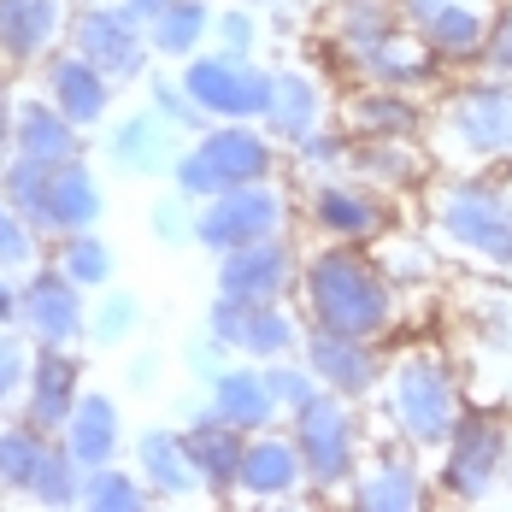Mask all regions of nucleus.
Instances as JSON below:
<instances>
[{
    "label": "nucleus",
    "instance_id": "nucleus-1",
    "mask_svg": "<svg viewBox=\"0 0 512 512\" xmlns=\"http://www.w3.org/2000/svg\"><path fill=\"white\" fill-rule=\"evenodd\" d=\"M301 295H307L312 324H330V330H348V336H383L395 324V283L377 259H365L359 248L336 242V248H318L307 259V277H301Z\"/></svg>",
    "mask_w": 512,
    "mask_h": 512
},
{
    "label": "nucleus",
    "instance_id": "nucleus-2",
    "mask_svg": "<svg viewBox=\"0 0 512 512\" xmlns=\"http://www.w3.org/2000/svg\"><path fill=\"white\" fill-rule=\"evenodd\" d=\"M383 395H389V418L412 448H448V436L465 418V395L448 354L436 348H412L383 371Z\"/></svg>",
    "mask_w": 512,
    "mask_h": 512
},
{
    "label": "nucleus",
    "instance_id": "nucleus-3",
    "mask_svg": "<svg viewBox=\"0 0 512 512\" xmlns=\"http://www.w3.org/2000/svg\"><path fill=\"white\" fill-rule=\"evenodd\" d=\"M436 236L460 259L512 277V195L501 183L460 177L436 195Z\"/></svg>",
    "mask_w": 512,
    "mask_h": 512
},
{
    "label": "nucleus",
    "instance_id": "nucleus-4",
    "mask_svg": "<svg viewBox=\"0 0 512 512\" xmlns=\"http://www.w3.org/2000/svg\"><path fill=\"white\" fill-rule=\"evenodd\" d=\"M271 159H277L271 136H259L248 124L224 118V124H206L201 142L171 165V177H177V195L212 201V195H224L236 183H265L271 177Z\"/></svg>",
    "mask_w": 512,
    "mask_h": 512
},
{
    "label": "nucleus",
    "instance_id": "nucleus-5",
    "mask_svg": "<svg viewBox=\"0 0 512 512\" xmlns=\"http://www.w3.org/2000/svg\"><path fill=\"white\" fill-rule=\"evenodd\" d=\"M436 130H442V154L471 165V171L507 165L512 159V77L465 83L460 95H448Z\"/></svg>",
    "mask_w": 512,
    "mask_h": 512
},
{
    "label": "nucleus",
    "instance_id": "nucleus-6",
    "mask_svg": "<svg viewBox=\"0 0 512 512\" xmlns=\"http://www.w3.org/2000/svg\"><path fill=\"white\" fill-rule=\"evenodd\" d=\"M512 471V424L501 412H465L442 448V495L448 501H489Z\"/></svg>",
    "mask_w": 512,
    "mask_h": 512
},
{
    "label": "nucleus",
    "instance_id": "nucleus-7",
    "mask_svg": "<svg viewBox=\"0 0 512 512\" xmlns=\"http://www.w3.org/2000/svg\"><path fill=\"white\" fill-rule=\"evenodd\" d=\"M271 77L277 71H259L248 53H195V59H183V89L195 95L212 124H224V118H236V124H248V118H265V106H271Z\"/></svg>",
    "mask_w": 512,
    "mask_h": 512
},
{
    "label": "nucleus",
    "instance_id": "nucleus-8",
    "mask_svg": "<svg viewBox=\"0 0 512 512\" xmlns=\"http://www.w3.org/2000/svg\"><path fill=\"white\" fill-rule=\"evenodd\" d=\"M295 442H301L307 477L318 489H342L348 477H359V430L354 412H348V395L318 389L307 407H295Z\"/></svg>",
    "mask_w": 512,
    "mask_h": 512
},
{
    "label": "nucleus",
    "instance_id": "nucleus-9",
    "mask_svg": "<svg viewBox=\"0 0 512 512\" xmlns=\"http://www.w3.org/2000/svg\"><path fill=\"white\" fill-rule=\"evenodd\" d=\"M283 230V195L265 183H236L224 195L201 201L195 212V242L206 254H230V248H248V242H265Z\"/></svg>",
    "mask_w": 512,
    "mask_h": 512
},
{
    "label": "nucleus",
    "instance_id": "nucleus-10",
    "mask_svg": "<svg viewBox=\"0 0 512 512\" xmlns=\"http://www.w3.org/2000/svg\"><path fill=\"white\" fill-rule=\"evenodd\" d=\"M71 48L83 53L89 65H101L112 83H136V77H148V59H154L148 24H136L118 0H112V6H83V12H77V24H71Z\"/></svg>",
    "mask_w": 512,
    "mask_h": 512
},
{
    "label": "nucleus",
    "instance_id": "nucleus-11",
    "mask_svg": "<svg viewBox=\"0 0 512 512\" xmlns=\"http://www.w3.org/2000/svg\"><path fill=\"white\" fill-rule=\"evenodd\" d=\"M206 330L218 348H236L248 359H283L295 348V318L277 307V301H230V295H212L206 307Z\"/></svg>",
    "mask_w": 512,
    "mask_h": 512
},
{
    "label": "nucleus",
    "instance_id": "nucleus-12",
    "mask_svg": "<svg viewBox=\"0 0 512 512\" xmlns=\"http://www.w3.org/2000/svg\"><path fill=\"white\" fill-rule=\"evenodd\" d=\"M501 0H401L407 24L436 48L442 65H465L483 53V36H489V18H495Z\"/></svg>",
    "mask_w": 512,
    "mask_h": 512
},
{
    "label": "nucleus",
    "instance_id": "nucleus-13",
    "mask_svg": "<svg viewBox=\"0 0 512 512\" xmlns=\"http://www.w3.org/2000/svg\"><path fill=\"white\" fill-rule=\"evenodd\" d=\"M307 365L324 389H336V395H348V401L371 395V389L383 383V359L371 348V336H348V330H330V324H312Z\"/></svg>",
    "mask_w": 512,
    "mask_h": 512
},
{
    "label": "nucleus",
    "instance_id": "nucleus-14",
    "mask_svg": "<svg viewBox=\"0 0 512 512\" xmlns=\"http://www.w3.org/2000/svg\"><path fill=\"white\" fill-rule=\"evenodd\" d=\"M18 324L36 336V348H71L83 336V283H71L59 265H42L24 283V312Z\"/></svg>",
    "mask_w": 512,
    "mask_h": 512
},
{
    "label": "nucleus",
    "instance_id": "nucleus-15",
    "mask_svg": "<svg viewBox=\"0 0 512 512\" xmlns=\"http://www.w3.org/2000/svg\"><path fill=\"white\" fill-rule=\"evenodd\" d=\"M289 277H295V254L277 236L218 254V295H230V301H283Z\"/></svg>",
    "mask_w": 512,
    "mask_h": 512
},
{
    "label": "nucleus",
    "instance_id": "nucleus-16",
    "mask_svg": "<svg viewBox=\"0 0 512 512\" xmlns=\"http://www.w3.org/2000/svg\"><path fill=\"white\" fill-rule=\"evenodd\" d=\"M83 371H77V359L65 354V348H36L30 359V383H24V418L36 424V430H65L71 424V412L83 401V383H77Z\"/></svg>",
    "mask_w": 512,
    "mask_h": 512
},
{
    "label": "nucleus",
    "instance_id": "nucleus-17",
    "mask_svg": "<svg viewBox=\"0 0 512 512\" xmlns=\"http://www.w3.org/2000/svg\"><path fill=\"white\" fill-rule=\"evenodd\" d=\"M307 212L330 242H371V236L389 230V206H383L377 189H365V183H324L312 195Z\"/></svg>",
    "mask_w": 512,
    "mask_h": 512
},
{
    "label": "nucleus",
    "instance_id": "nucleus-18",
    "mask_svg": "<svg viewBox=\"0 0 512 512\" xmlns=\"http://www.w3.org/2000/svg\"><path fill=\"white\" fill-rule=\"evenodd\" d=\"M359 71H365V83H383V89H424L436 71H442V59H436V48L412 30V24H401L395 36H383L377 48H365L354 59Z\"/></svg>",
    "mask_w": 512,
    "mask_h": 512
},
{
    "label": "nucleus",
    "instance_id": "nucleus-19",
    "mask_svg": "<svg viewBox=\"0 0 512 512\" xmlns=\"http://www.w3.org/2000/svg\"><path fill=\"white\" fill-rule=\"evenodd\" d=\"M48 101L59 106L77 130H95V124L106 118V106H112V77L71 48V53H59V59L48 65Z\"/></svg>",
    "mask_w": 512,
    "mask_h": 512
},
{
    "label": "nucleus",
    "instance_id": "nucleus-20",
    "mask_svg": "<svg viewBox=\"0 0 512 512\" xmlns=\"http://www.w3.org/2000/svg\"><path fill=\"white\" fill-rule=\"evenodd\" d=\"M183 442H189V454H195V471H201L206 489H218V495L236 489L242 454H248V430H236L230 418H218V412L206 407L183 424Z\"/></svg>",
    "mask_w": 512,
    "mask_h": 512
},
{
    "label": "nucleus",
    "instance_id": "nucleus-21",
    "mask_svg": "<svg viewBox=\"0 0 512 512\" xmlns=\"http://www.w3.org/2000/svg\"><path fill=\"white\" fill-rule=\"evenodd\" d=\"M136 471H142V483L159 501H183V495L201 489V471H195V454H189L183 430H165V424L136 436Z\"/></svg>",
    "mask_w": 512,
    "mask_h": 512
},
{
    "label": "nucleus",
    "instance_id": "nucleus-22",
    "mask_svg": "<svg viewBox=\"0 0 512 512\" xmlns=\"http://www.w3.org/2000/svg\"><path fill=\"white\" fill-rule=\"evenodd\" d=\"M301 477H307V460H301L295 436H248L242 477H236V489L248 501H283V495H295Z\"/></svg>",
    "mask_w": 512,
    "mask_h": 512
},
{
    "label": "nucleus",
    "instance_id": "nucleus-23",
    "mask_svg": "<svg viewBox=\"0 0 512 512\" xmlns=\"http://www.w3.org/2000/svg\"><path fill=\"white\" fill-rule=\"evenodd\" d=\"M12 154L36 159V165H65L83 159V130L59 112L53 101H18V124H12Z\"/></svg>",
    "mask_w": 512,
    "mask_h": 512
},
{
    "label": "nucleus",
    "instance_id": "nucleus-24",
    "mask_svg": "<svg viewBox=\"0 0 512 512\" xmlns=\"http://www.w3.org/2000/svg\"><path fill=\"white\" fill-rule=\"evenodd\" d=\"M101 183L83 159H65L53 165L48 177V212H42V236H71V230H95L101 218Z\"/></svg>",
    "mask_w": 512,
    "mask_h": 512
},
{
    "label": "nucleus",
    "instance_id": "nucleus-25",
    "mask_svg": "<svg viewBox=\"0 0 512 512\" xmlns=\"http://www.w3.org/2000/svg\"><path fill=\"white\" fill-rule=\"evenodd\" d=\"M212 383V401L206 407L218 412V418H230L236 430H271V418H277V395H271V383H265V371H248V365H224V371H212L206 377Z\"/></svg>",
    "mask_w": 512,
    "mask_h": 512
},
{
    "label": "nucleus",
    "instance_id": "nucleus-26",
    "mask_svg": "<svg viewBox=\"0 0 512 512\" xmlns=\"http://www.w3.org/2000/svg\"><path fill=\"white\" fill-rule=\"evenodd\" d=\"M65 30V0H0V59L30 65Z\"/></svg>",
    "mask_w": 512,
    "mask_h": 512
},
{
    "label": "nucleus",
    "instance_id": "nucleus-27",
    "mask_svg": "<svg viewBox=\"0 0 512 512\" xmlns=\"http://www.w3.org/2000/svg\"><path fill=\"white\" fill-rule=\"evenodd\" d=\"M424 501H430V483H424L418 460H407V454H389V460H377L371 471L354 477V507L365 512H412Z\"/></svg>",
    "mask_w": 512,
    "mask_h": 512
},
{
    "label": "nucleus",
    "instance_id": "nucleus-28",
    "mask_svg": "<svg viewBox=\"0 0 512 512\" xmlns=\"http://www.w3.org/2000/svg\"><path fill=\"white\" fill-rule=\"evenodd\" d=\"M59 436H65V448L77 454L83 471L112 465V454L124 448V418H118V401H112V395H83L77 412H71V424H65Z\"/></svg>",
    "mask_w": 512,
    "mask_h": 512
},
{
    "label": "nucleus",
    "instance_id": "nucleus-29",
    "mask_svg": "<svg viewBox=\"0 0 512 512\" xmlns=\"http://www.w3.org/2000/svg\"><path fill=\"white\" fill-rule=\"evenodd\" d=\"M318 112H324V89L312 83L307 71H277V77H271L265 136H277V142H301V136L318 130Z\"/></svg>",
    "mask_w": 512,
    "mask_h": 512
},
{
    "label": "nucleus",
    "instance_id": "nucleus-30",
    "mask_svg": "<svg viewBox=\"0 0 512 512\" xmlns=\"http://www.w3.org/2000/svg\"><path fill=\"white\" fill-rule=\"evenodd\" d=\"M53 442H59V436H53V430H36L30 418H24V424H6V430H0V489H6V495H36Z\"/></svg>",
    "mask_w": 512,
    "mask_h": 512
},
{
    "label": "nucleus",
    "instance_id": "nucleus-31",
    "mask_svg": "<svg viewBox=\"0 0 512 512\" xmlns=\"http://www.w3.org/2000/svg\"><path fill=\"white\" fill-rule=\"evenodd\" d=\"M106 154H112V165L118 171H171L177 159L165 154V118L159 112H136L130 124H118L112 130V142H106Z\"/></svg>",
    "mask_w": 512,
    "mask_h": 512
},
{
    "label": "nucleus",
    "instance_id": "nucleus-32",
    "mask_svg": "<svg viewBox=\"0 0 512 512\" xmlns=\"http://www.w3.org/2000/svg\"><path fill=\"white\" fill-rule=\"evenodd\" d=\"M218 18H212V6L206 0H171L165 12H159L154 24H148V42H154V53H165V59H195L206 42V30H212Z\"/></svg>",
    "mask_w": 512,
    "mask_h": 512
},
{
    "label": "nucleus",
    "instance_id": "nucleus-33",
    "mask_svg": "<svg viewBox=\"0 0 512 512\" xmlns=\"http://www.w3.org/2000/svg\"><path fill=\"white\" fill-rule=\"evenodd\" d=\"M407 24V12H401V0H342L336 6V42L354 53H365V48H377L383 36H395Z\"/></svg>",
    "mask_w": 512,
    "mask_h": 512
},
{
    "label": "nucleus",
    "instance_id": "nucleus-34",
    "mask_svg": "<svg viewBox=\"0 0 512 512\" xmlns=\"http://www.w3.org/2000/svg\"><path fill=\"white\" fill-rule=\"evenodd\" d=\"M412 124H418V106L407 101V89H383V83H371V95H359V106H354V130L365 136V142L412 136Z\"/></svg>",
    "mask_w": 512,
    "mask_h": 512
},
{
    "label": "nucleus",
    "instance_id": "nucleus-35",
    "mask_svg": "<svg viewBox=\"0 0 512 512\" xmlns=\"http://www.w3.org/2000/svg\"><path fill=\"white\" fill-rule=\"evenodd\" d=\"M154 501V489L142 483V471L130 477V471H118V465H95L89 477H83V507L89 512H136Z\"/></svg>",
    "mask_w": 512,
    "mask_h": 512
},
{
    "label": "nucleus",
    "instance_id": "nucleus-36",
    "mask_svg": "<svg viewBox=\"0 0 512 512\" xmlns=\"http://www.w3.org/2000/svg\"><path fill=\"white\" fill-rule=\"evenodd\" d=\"M53 265H59L71 283H83V289H106L118 259H112V248H106L95 230H71V236L59 242V259H53Z\"/></svg>",
    "mask_w": 512,
    "mask_h": 512
},
{
    "label": "nucleus",
    "instance_id": "nucleus-37",
    "mask_svg": "<svg viewBox=\"0 0 512 512\" xmlns=\"http://www.w3.org/2000/svg\"><path fill=\"white\" fill-rule=\"evenodd\" d=\"M83 465H77V454L65 448V436L53 442V454H48V471H42V483H36V495L30 501H42V507H77L83 501Z\"/></svg>",
    "mask_w": 512,
    "mask_h": 512
},
{
    "label": "nucleus",
    "instance_id": "nucleus-38",
    "mask_svg": "<svg viewBox=\"0 0 512 512\" xmlns=\"http://www.w3.org/2000/svg\"><path fill=\"white\" fill-rule=\"evenodd\" d=\"M30 259H36V224L0 195V265L12 271V265H30Z\"/></svg>",
    "mask_w": 512,
    "mask_h": 512
},
{
    "label": "nucleus",
    "instance_id": "nucleus-39",
    "mask_svg": "<svg viewBox=\"0 0 512 512\" xmlns=\"http://www.w3.org/2000/svg\"><path fill=\"white\" fill-rule=\"evenodd\" d=\"M265 383H271V395H277V407H307L312 395L324 389L318 377H312V365L301 371V365H283V359H265Z\"/></svg>",
    "mask_w": 512,
    "mask_h": 512
},
{
    "label": "nucleus",
    "instance_id": "nucleus-40",
    "mask_svg": "<svg viewBox=\"0 0 512 512\" xmlns=\"http://www.w3.org/2000/svg\"><path fill=\"white\" fill-rule=\"evenodd\" d=\"M154 112L165 124H177V130H206L212 124L201 106H195V95L183 83H171V77H154Z\"/></svg>",
    "mask_w": 512,
    "mask_h": 512
},
{
    "label": "nucleus",
    "instance_id": "nucleus-41",
    "mask_svg": "<svg viewBox=\"0 0 512 512\" xmlns=\"http://www.w3.org/2000/svg\"><path fill=\"white\" fill-rule=\"evenodd\" d=\"M477 65H483V77H512V0H501V6H495Z\"/></svg>",
    "mask_w": 512,
    "mask_h": 512
},
{
    "label": "nucleus",
    "instance_id": "nucleus-42",
    "mask_svg": "<svg viewBox=\"0 0 512 512\" xmlns=\"http://www.w3.org/2000/svg\"><path fill=\"white\" fill-rule=\"evenodd\" d=\"M136 324H142V301L124 295V289H112L101 301V312H95V342H124Z\"/></svg>",
    "mask_w": 512,
    "mask_h": 512
},
{
    "label": "nucleus",
    "instance_id": "nucleus-43",
    "mask_svg": "<svg viewBox=\"0 0 512 512\" xmlns=\"http://www.w3.org/2000/svg\"><path fill=\"white\" fill-rule=\"evenodd\" d=\"M30 359H36V354H30V348L12 336V324H6V330H0V407L30 383Z\"/></svg>",
    "mask_w": 512,
    "mask_h": 512
},
{
    "label": "nucleus",
    "instance_id": "nucleus-44",
    "mask_svg": "<svg viewBox=\"0 0 512 512\" xmlns=\"http://www.w3.org/2000/svg\"><path fill=\"white\" fill-rule=\"evenodd\" d=\"M189 195H165V201L154 206V230H159V242H177V236H183V230H189V236H195V218H189Z\"/></svg>",
    "mask_w": 512,
    "mask_h": 512
},
{
    "label": "nucleus",
    "instance_id": "nucleus-45",
    "mask_svg": "<svg viewBox=\"0 0 512 512\" xmlns=\"http://www.w3.org/2000/svg\"><path fill=\"white\" fill-rule=\"evenodd\" d=\"M212 30H218V48H224V53H248V48H254V18H248L242 6H230Z\"/></svg>",
    "mask_w": 512,
    "mask_h": 512
},
{
    "label": "nucleus",
    "instance_id": "nucleus-46",
    "mask_svg": "<svg viewBox=\"0 0 512 512\" xmlns=\"http://www.w3.org/2000/svg\"><path fill=\"white\" fill-rule=\"evenodd\" d=\"M295 148H301V165H307V171H318V165H336V159H342V136L312 130V136H301Z\"/></svg>",
    "mask_w": 512,
    "mask_h": 512
},
{
    "label": "nucleus",
    "instance_id": "nucleus-47",
    "mask_svg": "<svg viewBox=\"0 0 512 512\" xmlns=\"http://www.w3.org/2000/svg\"><path fill=\"white\" fill-rule=\"evenodd\" d=\"M18 312H24V283L0 277V330H6V324H18Z\"/></svg>",
    "mask_w": 512,
    "mask_h": 512
},
{
    "label": "nucleus",
    "instance_id": "nucleus-48",
    "mask_svg": "<svg viewBox=\"0 0 512 512\" xmlns=\"http://www.w3.org/2000/svg\"><path fill=\"white\" fill-rule=\"evenodd\" d=\"M12 124H18V106H12L6 83H0V159H12Z\"/></svg>",
    "mask_w": 512,
    "mask_h": 512
},
{
    "label": "nucleus",
    "instance_id": "nucleus-49",
    "mask_svg": "<svg viewBox=\"0 0 512 512\" xmlns=\"http://www.w3.org/2000/svg\"><path fill=\"white\" fill-rule=\"evenodd\" d=\"M118 6H124V12H130L136 24H154V18L165 12V6H171V0H118Z\"/></svg>",
    "mask_w": 512,
    "mask_h": 512
},
{
    "label": "nucleus",
    "instance_id": "nucleus-50",
    "mask_svg": "<svg viewBox=\"0 0 512 512\" xmlns=\"http://www.w3.org/2000/svg\"><path fill=\"white\" fill-rule=\"evenodd\" d=\"M148 383H154V359H136L130 365V389H148Z\"/></svg>",
    "mask_w": 512,
    "mask_h": 512
},
{
    "label": "nucleus",
    "instance_id": "nucleus-51",
    "mask_svg": "<svg viewBox=\"0 0 512 512\" xmlns=\"http://www.w3.org/2000/svg\"><path fill=\"white\" fill-rule=\"evenodd\" d=\"M83 6H112V0H83Z\"/></svg>",
    "mask_w": 512,
    "mask_h": 512
}]
</instances>
